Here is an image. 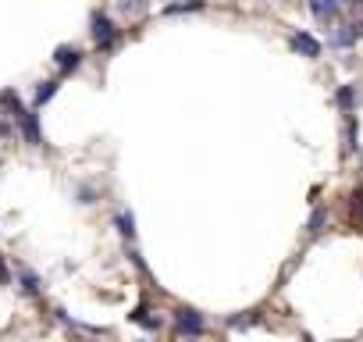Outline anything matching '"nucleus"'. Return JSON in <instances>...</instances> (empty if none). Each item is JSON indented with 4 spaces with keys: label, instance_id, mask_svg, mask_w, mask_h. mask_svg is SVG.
Wrapping results in <instances>:
<instances>
[{
    "label": "nucleus",
    "instance_id": "nucleus-1",
    "mask_svg": "<svg viewBox=\"0 0 363 342\" xmlns=\"http://www.w3.org/2000/svg\"><path fill=\"white\" fill-rule=\"evenodd\" d=\"M89 36H93V43H97V50H114L118 47V29H114V22L107 18V15H93L89 18Z\"/></svg>",
    "mask_w": 363,
    "mask_h": 342
},
{
    "label": "nucleus",
    "instance_id": "nucleus-2",
    "mask_svg": "<svg viewBox=\"0 0 363 342\" xmlns=\"http://www.w3.org/2000/svg\"><path fill=\"white\" fill-rule=\"evenodd\" d=\"M54 61H57L60 75H72L75 68H82V50L72 47V43H60V47L54 50Z\"/></svg>",
    "mask_w": 363,
    "mask_h": 342
},
{
    "label": "nucleus",
    "instance_id": "nucleus-3",
    "mask_svg": "<svg viewBox=\"0 0 363 342\" xmlns=\"http://www.w3.org/2000/svg\"><path fill=\"white\" fill-rule=\"evenodd\" d=\"M175 328H178V335H203V318L196 314V310H175Z\"/></svg>",
    "mask_w": 363,
    "mask_h": 342
},
{
    "label": "nucleus",
    "instance_id": "nucleus-4",
    "mask_svg": "<svg viewBox=\"0 0 363 342\" xmlns=\"http://www.w3.org/2000/svg\"><path fill=\"white\" fill-rule=\"evenodd\" d=\"M18 129H22V136L29 139V146H47V139H43V132H40L36 111H25V114L18 118Z\"/></svg>",
    "mask_w": 363,
    "mask_h": 342
},
{
    "label": "nucleus",
    "instance_id": "nucleus-5",
    "mask_svg": "<svg viewBox=\"0 0 363 342\" xmlns=\"http://www.w3.org/2000/svg\"><path fill=\"white\" fill-rule=\"evenodd\" d=\"M292 50L296 54H302V57H321V40H314L310 33H302V29H299V33H292Z\"/></svg>",
    "mask_w": 363,
    "mask_h": 342
},
{
    "label": "nucleus",
    "instance_id": "nucleus-6",
    "mask_svg": "<svg viewBox=\"0 0 363 342\" xmlns=\"http://www.w3.org/2000/svg\"><path fill=\"white\" fill-rule=\"evenodd\" d=\"M0 107H4V114L15 118V121L25 114V107H22V100H18V93H15V89H0Z\"/></svg>",
    "mask_w": 363,
    "mask_h": 342
},
{
    "label": "nucleus",
    "instance_id": "nucleus-7",
    "mask_svg": "<svg viewBox=\"0 0 363 342\" xmlns=\"http://www.w3.org/2000/svg\"><path fill=\"white\" fill-rule=\"evenodd\" d=\"M129 321H132V325H139V328H146V332H157V328H161V321H157L154 314H150V306H146V303H139V306L132 310Z\"/></svg>",
    "mask_w": 363,
    "mask_h": 342
},
{
    "label": "nucleus",
    "instance_id": "nucleus-8",
    "mask_svg": "<svg viewBox=\"0 0 363 342\" xmlns=\"http://www.w3.org/2000/svg\"><path fill=\"white\" fill-rule=\"evenodd\" d=\"M356 40H363V22H353V25H346L342 33H335V40H331V43H335V47H353Z\"/></svg>",
    "mask_w": 363,
    "mask_h": 342
},
{
    "label": "nucleus",
    "instance_id": "nucleus-9",
    "mask_svg": "<svg viewBox=\"0 0 363 342\" xmlns=\"http://www.w3.org/2000/svg\"><path fill=\"white\" fill-rule=\"evenodd\" d=\"M339 4H342V0H310V11H314L321 22H331V18L339 15Z\"/></svg>",
    "mask_w": 363,
    "mask_h": 342
},
{
    "label": "nucleus",
    "instance_id": "nucleus-10",
    "mask_svg": "<svg viewBox=\"0 0 363 342\" xmlns=\"http://www.w3.org/2000/svg\"><path fill=\"white\" fill-rule=\"evenodd\" d=\"M57 89H60V82H57V79H47V82H40V86H36V100H33V104H36V107L50 104V100L57 97Z\"/></svg>",
    "mask_w": 363,
    "mask_h": 342
},
{
    "label": "nucleus",
    "instance_id": "nucleus-11",
    "mask_svg": "<svg viewBox=\"0 0 363 342\" xmlns=\"http://www.w3.org/2000/svg\"><path fill=\"white\" fill-rule=\"evenodd\" d=\"M207 0H178V4H168L164 15H182V11H203Z\"/></svg>",
    "mask_w": 363,
    "mask_h": 342
},
{
    "label": "nucleus",
    "instance_id": "nucleus-12",
    "mask_svg": "<svg viewBox=\"0 0 363 342\" xmlns=\"http://www.w3.org/2000/svg\"><path fill=\"white\" fill-rule=\"evenodd\" d=\"M118 228H121V235H125V239H136V217L129 210H121L118 214Z\"/></svg>",
    "mask_w": 363,
    "mask_h": 342
},
{
    "label": "nucleus",
    "instance_id": "nucleus-13",
    "mask_svg": "<svg viewBox=\"0 0 363 342\" xmlns=\"http://www.w3.org/2000/svg\"><path fill=\"white\" fill-rule=\"evenodd\" d=\"M22 289H25L29 296H36V293H40V274L25 267V271H22Z\"/></svg>",
    "mask_w": 363,
    "mask_h": 342
},
{
    "label": "nucleus",
    "instance_id": "nucleus-14",
    "mask_svg": "<svg viewBox=\"0 0 363 342\" xmlns=\"http://www.w3.org/2000/svg\"><path fill=\"white\" fill-rule=\"evenodd\" d=\"M150 4H146V0H118V11L121 15H143Z\"/></svg>",
    "mask_w": 363,
    "mask_h": 342
},
{
    "label": "nucleus",
    "instance_id": "nucleus-15",
    "mask_svg": "<svg viewBox=\"0 0 363 342\" xmlns=\"http://www.w3.org/2000/svg\"><path fill=\"white\" fill-rule=\"evenodd\" d=\"M353 100H356V93H353V86H342V89L335 93V104H339V107H342L346 114L353 111Z\"/></svg>",
    "mask_w": 363,
    "mask_h": 342
},
{
    "label": "nucleus",
    "instance_id": "nucleus-16",
    "mask_svg": "<svg viewBox=\"0 0 363 342\" xmlns=\"http://www.w3.org/2000/svg\"><path fill=\"white\" fill-rule=\"evenodd\" d=\"M257 321H260V314H257V310H250L246 318H232V321H228V328H232V332H239V328H253Z\"/></svg>",
    "mask_w": 363,
    "mask_h": 342
},
{
    "label": "nucleus",
    "instance_id": "nucleus-17",
    "mask_svg": "<svg viewBox=\"0 0 363 342\" xmlns=\"http://www.w3.org/2000/svg\"><path fill=\"white\" fill-rule=\"evenodd\" d=\"M324 221H328V217H324V210H314V217H310V232L317 235V232L324 228Z\"/></svg>",
    "mask_w": 363,
    "mask_h": 342
},
{
    "label": "nucleus",
    "instance_id": "nucleus-18",
    "mask_svg": "<svg viewBox=\"0 0 363 342\" xmlns=\"http://www.w3.org/2000/svg\"><path fill=\"white\" fill-rule=\"evenodd\" d=\"M11 282V274H8V264H4V257H0V286H8Z\"/></svg>",
    "mask_w": 363,
    "mask_h": 342
},
{
    "label": "nucleus",
    "instance_id": "nucleus-19",
    "mask_svg": "<svg viewBox=\"0 0 363 342\" xmlns=\"http://www.w3.org/2000/svg\"><path fill=\"white\" fill-rule=\"evenodd\" d=\"M0 136H4V139L11 136V125H8V121H4V118H0Z\"/></svg>",
    "mask_w": 363,
    "mask_h": 342
},
{
    "label": "nucleus",
    "instance_id": "nucleus-20",
    "mask_svg": "<svg viewBox=\"0 0 363 342\" xmlns=\"http://www.w3.org/2000/svg\"><path fill=\"white\" fill-rule=\"evenodd\" d=\"M342 4H353V8H360V4H363V0H342Z\"/></svg>",
    "mask_w": 363,
    "mask_h": 342
}]
</instances>
